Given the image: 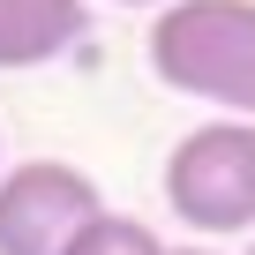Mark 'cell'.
<instances>
[{
	"mask_svg": "<svg viewBox=\"0 0 255 255\" xmlns=\"http://www.w3.org/2000/svg\"><path fill=\"white\" fill-rule=\"evenodd\" d=\"M143 60L165 90L255 120V0H173L143 30Z\"/></svg>",
	"mask_w": 255,
	"mask_h": 255,
	"instance_id": "cell-1",
	"label": "cell"
},
{
	"mask_svg": "<svg viewBox=\"0 0 255 255\" xmlns=\"http://www.w3.org/2000/svg\"><path fill=\"white\" fill-rule=\"evenodd\" d=\"M248 255H255V240H248Z\"/></svg>",
	"mask_w": 255,
	"mask_h": 255,
	"instance_id": "cell-8",
	"label": "cell"
},
{
	"mask_svg": "<svg viewBox=\"0 0 255 255\" xmlns=\"http://www.w3.org/2000/svg\"><path fill=\"white\" fill-rule=\"evenodd\" d=\"M90 30V0H0V68H45Z\"/></svg>",
	"mask_w": 255,
	"mask_h": 255,
	"instance_id": "cell-4",
	"label": "cell"
},
{
	"mask_svg": "<svg viewBox=\"0 0 255 255\" xmlns=\"http://www.w3.org/2000/svg\"><path fill=\"white\" fill-rule=\"evenodd\" d=\"M173 255H210V248H173Z\"/></svg>",
	"mask_w": 255,
	"mask_h": 255,
	"instance_id": "cell-7",
	"label": "cell"
},
{
	"mask_svg": "<svg viewBox=\"0 0 255 255\" xmlns=\"http://www.w3.org/2000/svg\"><path fill=\"white\" fill-rule=\"evenodd\" d=\"M68 255H173V248H165V240H158L143 218H120V210H105V218H98V225H90V233H83Z\"/></svg>",
	"mask_w": 255,
	"mask_h": 255,
	"instance_id": "cell-5",
	"label": "cell"
},
{
	"mask_svg": "<svg viewBox=\"0 0 255 255\" xmlns=\"http://www.w3.org/2000/svg\"><path fill=\"white\" fill-rule=\"evenodd\" d=\"M165 203L188 233H255V120H203L165 150Z\"/></svg>",
	"mask_w": 255,
	"mask_h": 255,
	"instance_id": "cell-2",
	"label": "cell"
},
{
	"mask_svg": "<svg viewBox=\"0 0 255 255\" xmlns=\"http://www.w3.org/2000/svg\"><path fill=\"white\" fill-rule=\"evenodd\" d=\"M105 218V195L68 158H30L0 173V255H68Z\"/></svg>",
	"mask_w": 255,
	"mask_h": 255,
	"instance_id": "cell-3",
	"label": "cell"
},
{
	"mask_svg": "<svg viewBox=\"0 0 255 255\" xmlns=\"http://www.w3.org/2000/svg\"><path fill=\"white\" fill-rule=\"evenodd\" d=\"M113 8H173V0H113Z\"/></svg>",
	"mask_w": 255,
	"mask_h": 255,
	"instance_id": "cell-6",
	"label": "cell"
}]
</instances>
